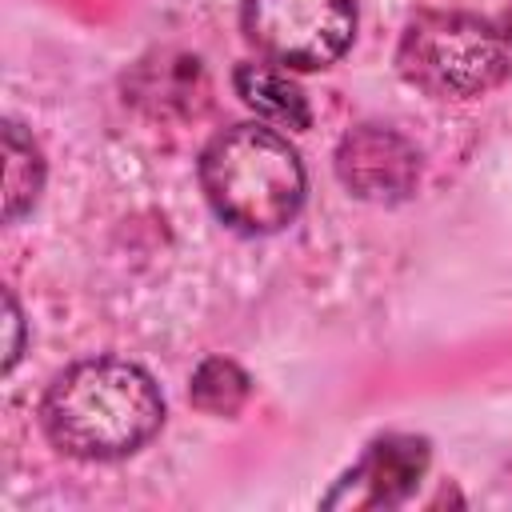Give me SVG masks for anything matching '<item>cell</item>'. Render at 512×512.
Masks as SVG:
<instances>
[{
	"instance_id": "cell-1",
	"label": "cell",
	"mask_w": 512,
	"mask_h": 512,
	"mask_svg": "<svg viewBox=\"0 0 512 512\" xmlns=\"http://www.w3.org/2000/svg\"><path fill=\"white\" fill-rule=\"evenodd\" d=\"M48 440L80 460L136 452L164 420L152 376L128 360H84L60 372L40 408Z\"/></svg>"
},
{
	"instance_id": "cell-2",
	"label": "cell",
	"mask_w": 512,
	"mask_h": 512,
	"mask_svg": "<svg viewBox=\"0 0 512 512\" xmlns=\"http://www.w3.org/2000/svg\"><path fill=\"white\" fill-rule=\"evenodd\" d=\"M212 208L244 232H276L304 204V168L284 136L260 124L220 132L200 156Z\"/></svg>"
},
{
	"instance_id": "cell-3",
	"label": "cell",
	"mask_w": 512,
	"mask_h": 512,
	"mask_svg": "<svg viewBox=\"0 0 512 512\" xmlns=\"http://www.w3.org/2000/svg\"><path fill=\"white\" fill-rule=\"evenodd\" d=\"M400 76L440 100H472L508 76L504 36L460 12H424L404 28Z\"/></svg>"
},
{
	"instance_id": "cell-4",
	"label": "cell",
	"mask_w": 512,
	"mask_h": 512,
	"mask_svg": "<svg viewBox=\"0 0 512 512\" xmlns=\"http://www.w3.org/2000/svg\"><path fill=\"white\" fill-rule=\"evenodd\" d=\"M248 44L280 68H328L344 56L356 32L352 0H244Z\"/></svg>"
},
{
	"instance_id": "cell-5",
	"label": "cell",
	"mask_w": 512,
	"mask_h": 512,
	"mask_svg": "<svg viewBox=\"0 0 512 512\" xmlns=\"http://www.w3.org/2000/svg\"><path fill=\"white\" fill-rule=\"evenodd\" d=\"M336 176L352 196L392 204L416 188L420 156L396 128L360 124L336 148Z\"/></svg>"
},
{
	"instance_id": "cell-6",
	"label": "cell",
	"mask_w": 512,
	"mask_h": 512,
	"mask_svg": "<svg viewBox=\"0 0 512 512\" xmlns=\"http://www.w3.org/2000/svg\"><path fill=\"white\" fill-rule=\"evenodd\" d=\"M428 472V440L420 436H380L368 444L360 464L324 496V508H392L404 504L420 476Z\"/></svg>"
},
{
	"instance_id": "cell-7",
	"label": "cell",
	"mask_w": 512,
	"mask_h": 512,
	"mask_svg": "<svg viewBox=\"0 0 512 512\" xmlns=\"http://www.w3.org/2000/svg\"><path fill=\"white\" fill-rule=\"evenodd\" d=\"M236 92L256 116L280 124V128H308V100L304 92L288 80V72L272 64H240L236 68Z\"/></svg>"
},
{
	"instance_id": "cell-8",
	"label": "cell",
	"mask_w": 512,
	"mask_h": 512,
	"mask_svg": "<svg viewBox=\"0 0 512 512\" xmlns=\"http://www.w3.org/2000/svg\"><path fill=\"white\" fill-rule=\"evenodd\" d=\"M44 180V164L36 144L20 132V124H4V216L16 220L24 208H32Z\"/></svg>"
},
{
	"instance_id": "cell-9",
	"label": "cell",
	"mask_w": 512,
	"mask_h": 512,
	"mask_svg": "<svg viewBox=\"0 0 512 512\" xmlns=\"http://www.w3.org/2000/svg\"><path fill=\"white\" fill-rule=\"evenodd\" d=\"M248 400V376L232 360H204L192 376V404L212 416H232Z\"/></svg>"
},
{
	"instance_id": "cell-10",
	"label": "cell",
	"mask_w": 512,
	"mask_h": 512,
	"mask_svg": "<svg viewBox=\"0 0 512 512\" xmlns=\"http://www.w3.org/2000/svg\"><path fill=\"white\" fill-rule=\"evenodd\" d=\"M4 308H8V348H4V368H12L16 364V356H20V312H16V300L12 296H4Z\"/></svg>"
},
{
	"instance_id": "cell-11",
	"label": "cell",
	"mask_w": 512,
	"mask_h": 512,
	"mask_svg": "<svg viewBox=\"0 0 512 512\" xmlns=\"http://www.w3.org/2000/svg\"><path fill=\"white\" fill-rule=\"evenodd\" d=\"M504 28H508V32H504V36H508V40H512V12H508V20H504Z\"/></svg>"
}]
</instances>
